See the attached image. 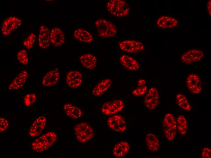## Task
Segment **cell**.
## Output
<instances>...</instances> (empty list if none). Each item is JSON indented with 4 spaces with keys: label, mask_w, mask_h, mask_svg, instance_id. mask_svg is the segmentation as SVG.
Here are the masks:
<instances>
[{
    "label": "cell",
    "mask_w": 211,
    "mask_h": 158,
    "mask_svg": "<svg viewBox=\"0 0 211 158\" xmlns=\"http://www.w3.org/2000/svg\"><path fill=\"white\" fill-rule=\"evenodd\" d=\"M57 139V136L55 132H47L36 139L32 143V148L36 152L44 151L51 147L55 142Z\"/></svg>",
    "instance_id": "obj_1"
},
{
    "label": "cell",
    "mask_w": 211,
    "mask_h": 158,
    "mask_svg": "<svg viewBox=\"0 0 211 158\" xmlns=\"http://www.w3.org/2000/svg\"><path fill=\"white\" fill-rule=\"evenodd\" d=\"M108 11L112 15L119 18L124 17L129 13L130 8L128 3L123 0H111L107 3Z\"/></svg>",
    "instance_id": "obj_2"
},
{
    "label": "cell",
    "mask_w": 211,
    "mask_h": 158,
    "mask_svg": "<svg viewBox=\"0 0 211 158\" xmlns=\"http://www.w3.org/2000/svg\"><path fill=\"white\" fill-rule=\"evenodd\" d=\"M99 35L104 38L115 36L117 32L116 26L112 22L105 19H99L95 22Z\"/></svg>",
    "instance_id": "obj_3"
},
{
    "label": "cell",
    "mask_w": 211,
    "mask_h": 158,
    "mask_svg": "<svg viewBox=\"0 0 211 158\" xmlns=\"http://www.w3.org/2000/svg\"><path fill=\"white\" fill-rule=\"evenodd\" d=\"M74 131L78 141L81 143L91 140L94 135V131L92 127L84 122L75 125L74 127Z\"/></svg>",
    "instance_id": "obj_4"
},
{
    "label": "cell",
    "mask_w": 211,
    "mask_h": 158,
    "mask_svg": "<svg viewBox=\"0 0 211 158\" xmlns=\"http://www.w3.org/2000/svg\"><path fill=\"white\" fill-rule=\"evenodd\" d=\"M163 131L166 138L168 141L175 139L177 128L175 117L173 115L168 113L165 115L162 121Z\"/></svg>",
    "instance_id": "obj_5"
},
{
    "label": "cell",
    "mask_w": 211,
    "mask_h": 158,
    "mask_svg": "<svg viewBox=\"0 0 211 158\" xmlns=\"http://www.w3.org/2000/svg\"><path fill=\"white\" fill-rule=\"evenodd\" d=\"M160 98L159 91L155 87L151 88L145 95L144 103L148 109L153 110L158 106Z\"/></svg>",
    "instance_id": "obj_6"
},
{
    "label": "cell",
    "mask_w": 211,
    "mask_h": 158,
    "mask_svg": "<svg viewBox=\"0 0 211 158\" xmlns=\"http://www.w3.org/2000/svg\"><path fill=\"white\" fill-rule=\"evenodd\" d=\"M123 102L117 99L105 103L101 107L102 113L107 115H113L121 111L124 107Z\"/></svg>",
    "instance_id": "obj_7"
},
{
    "label": "cell",
    "mask_w": 211,
    "mask_h": 158,
    "mask_svg": "<svg viewBox=\"0 0 211 158\" xmlns=\"http://www.w3.org/2000/svg\"><path fill=\"white\" fill-rule=\"evenodd\" d=\"M22 24L21 20L15 16L9 17L3 22L1 28L2 34L5 36H8L13 31L15 30Z\"/></svg>",
    "instance_id": "obj_8"
},
{
    "label": "cell",
    "mask_w": 211,
    "mask_h": 158,
    "mask_svg": "<svg viewBox=\"0 0 211 158\" xmlns=\"http://www.w3.org/2000/svg\"><path fill=\"white\" fill-rule=\"evenodd\" d=\"M119 46L122 50L131 53L139 52L144 48V45L142 42L130 40H126L120 42Z\"/></svg>",
    "instance_id": "obj_9"
},
{
    "label": "cell",
    "mask_w": 211,
    "mask_h": 158,
    "mask_svg": "<svg viewBox=\"0 0 211 158\" xmlns=\"http://www.w3.org/2000/svg\"><path fill=\"white\" fill-rule=\"evenodd\" d=\"M107 124L112 130L118 132H123L127 128L125 119L120 115H116L110 116L107 120Z\"/></svg>",
    "instance_id": "obj_10"
},
{
    "label": "cell",
    "mask_w": 211,
    "mask_h": 158,
    "mask_svg": "<svg viewBox=\"0 0 211 158\" xmlns=\"http://www.w3.org/2000/svg\"><path fill=\"white\" fill-rule=\"evenodd\" d=\"M204 56L203 51L199 49H194L189 50L183 54L180 60L185 64H191L201 60Z\"/></svg>",
    "instance_id": "obj_11"
},
{
    "label": "cell",
    "mask_w": 211,
    "mask_h": 158,
    "mask_svg": "<svg viewBox=\"0 0 211 158\" xmlns=\"http://www.w3.org/2000/svg\"><path fill=\"white\" fill-rule=\"evenodd\" d=\"M179 24L178 19L169 15H163L159 16L156 21V25L162 29H170L176 27Z\"/></svg>",
    "instance_id": "obj_12"
},
{
    "label": "cell",
    "mask_w": 211,
    "mask_h": 158,
    "mask_svg": "<svg viewBox=\"0 0 211 158\" xmlns=\"http://www.w3.org/2000/svg\"><path fill=\"white\" fill-rule=\"evenodd\" d=\"M46 123V119L44 116L37 118L30 126L28 135L31 137H36L42 132L44 129Z\"/></svg>",
    "instance_id": "obj_13"
},
{
    "label": "cell",
    "mask_w": 211,
    "mask_h": 158,
    "mask_svg": "<svg viewBox=\"0 0 211 158\" xmlns=\"http://www.w3.org/2000/svg\"><path fill=\"white\" fill-rule=\"evenodd\" d=\"M186 84L188 90L193 94H199L202 91L200 79L196 74H191L189 75L187 78Z\"/></svg>",
    "instance_id": "obj_14"
},
{
    "label": "cell",
    "mask_w": 211,
    "mask_h": 158,
    "mask_svg": "<svg viewBox=\"0 0 211 158\" xmlns=\"http://www.w3.org/2000/svg\"><path fill=\"white\" fill-rule=\"evenodd\" d=\"M82 81V75L77 70H71L66 74L65 82L67 86L71 88H76L81 85Z\"/></svg>",
    "instance_id": "obj_15"
},
{
    "label": "cell",
    "mask_w": 211,
    "mask_h": 158,
    "mask_svg": "<svg viewBox=\"0 0 211 158\" xmlns=\"http://www.w3.org/2000/svg\"><path fill=\"white\" fill-rule=\"evenodd\" d=\"M60 77L58 68L51 70L43 76L42 81V84L46 87H50L56 84Z\"/></svg>",
    "instance_id": "obj_16"
},
{
    "label": "cell",
    "mask_w": 211,
    "mask_h": 158,
    "mask_svg": "<svg viewBox=\"0 0 211 158\" xmlns=\"http://www.w3.org/2000/svg\"><path fill=\"white\" fill-rule=\"evenodd\" d=\"M28 76V73L26 70L22 71L10 83L8 87V89L15 90L23 87L26 82Z\"/></svg>",
    "instance_id": "obj_17"
},
{
    "label": "cell",
    "mask_w": 211,
    "mask_h": 158,
    "mask_svg": "<svg viewBox=\"0 0 211 158\" xmlns=\"http://www.w3.org/2000/svg\"><path fill=\"white\" fill-rule=\"evenodd\" d=\"M50 32L47 26L42 25L40 27L38 36V44L41 48L46 49L49 47Z\"/></svg>",
    "instance_id": "obj_18"
},
{
    "label": "cell",
    "mask_w": 211,
    "mask_h": 158,
    "mask_svg": "<svg viewBox=\"0 0 211 158\" xmlns=\"http://www.w3.org/2000/svg\"><path fill=\"white\" fill-rule=\"evenodd\" d=\"M50 41L55 46L62 45L65 41V36L62 31L58 27L53 28L50 32Z\"/></svg>",
    "instance_id": "obj_19"
},
{
    "label": "cell",
    "mask_w": 211,
    "mask_h": 158,
    "mask_svg": "<svg viewBox=\"0 0 211 158\" xmlns=\"http://www.w3.org/2000/svg\"><path fill=\"white\" fill-rule=\"evenodd\" d=\"M122 65L126 69L130 71H136L139 67V64L134 58L127 55H121L119 59Z\"/></svg>",
    "instance_id": "obj_20"
},
{
    "label": "cell",
    "mask_w": 211,
    "mask_h": 158,
    "mask_svg": "<svg viewBox=\"0 0 211 158\" xmlns=\"http://www.w3.org/2000/svg\"><path fill=\"white\" fill-rule=\"evenodd\" d=\"M130 149L129 143L127 141H122L116 143L114 146L112 154L114 156L119 158L126 155Z\"/></svg>",
    "instance_id": "obj_21"
},
{
    "label": "cell",
    "mask_w": 211,
    "mask_h": 158,
    "mask_svg": "<svg viewBox=\"0 0 211 158\" xmlns=\"http://www.w3.org/2000/svg\"><path fill=\"white\" fill-rule=\"evenodd\" d=\"M112 84V81L109 78L101 81L93 88L92 92L93 95L98 97L102 94L109 88Z\"/></svg>",
    "instance_id": "obj_22"
},
{
    "label": "cell",
    "mask_w": 211,
    "mask_h": 158,
    "mask_svg": "<svg viewBox=\"0 0 211 158\" xmlns=\"http://www.w3.org/2000/svg\"><path fill=\"white\" fill-rule=\"evenodd\" d=\"M65 113L68 116L72 118L77 119L82 117V112L79 107L70 103H66L63 106Z\"/></svg>",
    "instance_id": "obj_23"
},
{
    "label": "cell",
    "mask_w": 211,
    "mask_h": 158,
    "mask_svg": "<svg viewBox=\"0 0 211 158\" xmlns=\"http://www.w3.org/2000/svg\"><path fill=\"white\" fill-rule=\"evenodd\" d=\"M145 141L147 148L150 151L155 152L159 149V141L155 134L152 132L147 133L145 137Z\"/></svg>",
    "instance_id": "obj_24"
},
{
    "label": "cell",
    "mask_w": 211,
    "mask_h": 158,
    "mask_svg": "<svg viewBox=\"0 0 211 158\" xmlns=\"http://www.w3.org/2000/svg\"><path fill=\"white\" fill-rule=\"evenodd\" d=\"M79 59L82 65L86 68L93 70L96 67L97 59L93 54H83L80 57Z\"/></svg>",
    "instance_id": "obj_25"
},
{
    "label": "cell",
    "mask_w": 211,
    "mask_h": 158,
    "mask_svg": "<svg viewBox=\"0 0 211 158\" xmlns=\"http://www.w3.org/2000/svg\"><path fill=\"white\" fill-rule=\"evenodd\" d=\"M74 36L77 40L83 43H90L93 40V36L90 33L81 28L77 29L75 30Z\"/></svg>",
    "instance_id": "obj_26"
},
{
    "label": "cell",
    "mask_w": 211,
    "mask_h": 158,
    "mask_svg": "<svg viewBox=\"0 0 211 158\" xmlns=\"http://www.w3.org/2000/svg\"><path fill=\"white\" fill-rule=\"evenodd\" d=\"M177 129L180 135L184 136L187 131V122L186 118L182 115H179L176 121Z\"/></svg>",
    "instance_id": "obj_27"
},
{
    "label": "cell",
    "mask_w": 211,
    "mask_h": 158,
    "mask_svg": "<svg viewBox=\"0 0 211 158\" xmlns=\"http://www.w3.org/2000/svg\"><path fill=\"white\" fill-rule=\"evenodd\" d=\"M176 99L178 105L182 109L187 111L191 110V105L184 95L181 93L177 94L176 95Z\"/></svg>",
    "instance_id": "obj_28"
},
{
    "label": "cell",
    "mask_w": 211,
    "mask_h": 158,
    "mask_svg": "<svg viewBox=\"0 0 211 158\" xmlns=\"http://www.w3.org/2000/svg\"><path fill=\"white\" fill-rule=\"evenodd\" d=\"M17 58L19 62L24 65H27L28 62V55L26 51L22 49L17 54Z\"/></svg>",
    "instance_id": "obj_29"
},
{
    "label": "cell",
    "mask_w": 211,
    "mask_h": 158,
    "mask_svg": "<svg viewBox=\"0 0 211 158\" xmlns=\"http://www.w3.org/2000/svg\"><path fill=\"white\" fill-rule=\"evenodd\" d=\"M36 36L33 33L29 34L23 42L24 46L28 49H31L35 41Z\"/></svg>",
    "instance_id": "obj_30"
},
{
    "label": "cell",
    "mask_w": 211,
    "mask_h": 158,
    "mask_svg": "<svg viewBox=\"0 0 211 158\" xmlns=\"http://www.w3.org/2000/svg\"><path fill=\"white\" fill-rule=\"evenodd\" d=\"M36 99V96L35 93H28L24 96V104L26 106H29L35 102Z\"/></svg>",
    "instance_id": "obj_31"
},
{
    "label": "cell",
    "mask_w": 211,
    "mask_h": 158,
    "mask_svg": "<svg viewBox=\"0 0 211 158\" xmlns=\"http://www.w3.org/2000/svg\"><path fill=\"white\" fill-rule=\"evenodd\" d=\"M147 90V86L144 85L138 86L134 89L132 92V94L136 96H141L144 95Z\"/></svg>",
    "instance_id": "obj_32"
},
{
    "label": "cell",
    "mask_w": 211,
    "mask_h": 158,
    "mask_svg": "<svg viewBox=\"0 0 211 158\" xmlns=\"http://www.w3.org/2000/svg\"><path fill=\"white\" fill-rule=\"evenodd\" d=\"M9 125L8 120L3 117H0V132L5 131L8 128Z\"/></svg>",
    "instance_id": "obj_33"
},
{
    "label": "cell",
    "mask_w": 211,
    "mask_h": 158,
    "mask_svg": "<svg viewBox=\"0 0 211 158\" xmlns=\"http://www.w3.org/2000/svg\"><path fill=\"white\" fill-rule=\"evenodd\" d=\"M201 156L203 158H211V149L206 147L203 148L201 153Z\"/></svg>",
    "instance_id": "obj_34"
},
{
    "label": "cell",
    "mask_w": 211,
    "mask_h": 158,
    "mask_svg": "<svg viewBox=\"0 0 211 158\" xmlns=\"http://www.w3.org/2000/svg\"><path fill=\"white\" fill-rule=\"evenodd\" d=\"M211 0H209L207 2L206 5V9L207 13L209 16L211 15Z\"/></svg>",
    "instance_id": "obj_35"
},
{
    "label": "cell",
    "mask_w": 211,
    "mask_h": 158,
    "mask_svg": "<svg viewBox=\"0 0 211 158\" xmlns=\"http://www.w3.org/2000/svg\"><path fill=\"white\" fill-rule=\"evenodd\" d=\"M146 81L143 79H140L138 80L137 81L138 86H142L146 85Z\"/></svg>",
    "instance_id": "obj_36"
}]
</instances>
